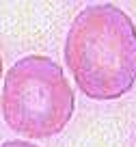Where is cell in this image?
<instances>
[{
	"label": "cell",
	"mask_w": 136,
	"mask_h": 147,
	"mask_svg": "<svg viewBox=\"0 0 136 147\" xmlns=\"http://www.w3.org/2000/svg\"><path fill=\"white\" fill-rule=\"evenodd\" d=\"M65 65L91 100H119L136 82V26L112 2L89 5L65 37Z\"/></svg>",
	"instance_id": "6da1fadb"
},
{
	"label": "cell",
	"mask_w": 136,
	"mask_h": 147,
	"mask_svg": "<svg viewBox=\"0 0 136 147\" xmlns=\"http://www.w3.org/2000/svg\"><path fill=\"white\" fill-rule=\"evenodd\" d=\"M0 108L13 132L39 141L67 128L76 110V95L54 59L28 54L2 76Z\"/></svg>",
	"instance_id": "7a4b0ae2"
},
{
	"label": "cell",
	"mask_w": 136,
	"mask_h": 147,
	"mask_svg": "<svg viewBox=\"0 0 136 147\" xmlns=\"http://www.w3.org/2000/svg\"><path fill=\"white\" fill-rule=\"evenodd\" d=\"M0 147H39V145H35L30 141H18V138H13V141H5Z\"/></svg>",
	"instance_id": "3957f363"
},
{
	"label": "cell",
	"mask_w": 136,
	"mask_h": 147,
	"mask_svg": "<svg viewBox=\"0 0 136 147\" xmlns=\"http://www.w3.org/2000/svg\"><path fill=\"white\" fill-rule=\"evenodd\" d=\"M2 76H5V71H2V56H0V80H2Z\"/></svg>",
	"instance_id": "277c9868"
}]
</instances>
